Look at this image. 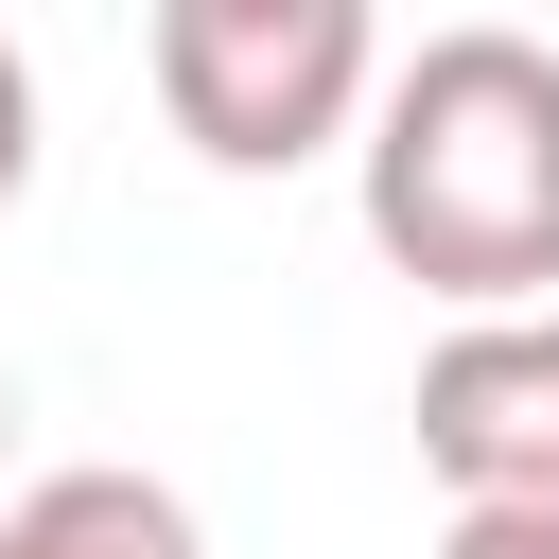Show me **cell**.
<instances>
[{
	"mask_svg": "<svg viewBox=\"0 0 559 559\" xmlns=\"http://www.w3.org/2000/svg\"><path fill=\"white\" fill-rule=\"evenodd\" d=\"M0 559H210V524H192L157 472L87 454V472H35V489L0 507Z\"/></svg>",
	"mask_w": 559,
	"mask_h": 559,
	"instance_id": "277c9868",
	"label": "cell"
},
{
	"mask_svg": "<svg viewBox=\"0 0 559 559\" xmlns=\"http://www.w3.org/2000/svg\"><path fill=\"white\" fill-rule=\"evenodd\" d=\"M437 559H559V524H507V507H454V542Z\"/></svg>",
	"mask_w": 559,
	"mask_h": 559,
	"instance_id": "5b68a950",
	"label": "cell"
},
{
	"mask_svg": "<svg viewBox=\"0 0 559 559\" xmlns=\"http://www.w3.org/2000/svg\"><path fill=\"white\" fill-rule=\"evenodd\" d=\"M419 472L454 507L559 524V314H454L419 349Z\"/></svg>",
	"mask_w": 559,
	"mask_h": 559,
	"instance_id": "3957f363",
	"label": "cell"
},
{
	"mask_svg": "<svg viewBox=\"0 0 559 559\" xmlns=\"http://www.w3.org/2000/svg\"><path fill=\"white\" fill-rule=\"evenodd\" d=\"M17 175H35V70H17V35H0V210H17Z\"/></svg>",
	"mask_w": 559,
	"mask_h": 559,
	"instance_id": "8992f818",
	"label": "cell"
},
{
	"mask_svg": "<svg viewBox=\"0 0 559 559\" xmlns=\"http://www.w3.org/2000/svg\"><path fill=\"white\" fill-rule=\"evenodd\" d=\"M157 105L210 175H297L384 105V35L367 0H157Z\"/></svg>",
	"mask_w": 559,
	"mask_h": 559,
	"instance_id": "7a4b0ae2",
	"label": "cell"
},
{
	"mask_svg": "<svg viewBox=\"0 0 559 559\" xmlns=\"http://www.w3.org/2000/svg\"><path fill=\"white\" fill-rule=\"evenodd\" d=\"M367 245L454 314H542L559 280V52L507 17H454L367 105Z\"/></svg>",
	"mask_w": 559,
	"mask_h": 559,
	"instance_id": "6da1fadb",
	"label": "cell"
},
{
	"mask_svg": "<svg viewBox=\"0 0 559 559\" xmlns=\"http://www.w3.org/2000/svg\"><path fill=\"white\" fill-rule=\"evenodd\" d=\"M0 454H17V367H0Z\"/></svg>",
	"mask_w": 559,
	"mask_h": 559,
	"instance_id": "52a82bcc",
	"label": "cell"
}]
</instances>
